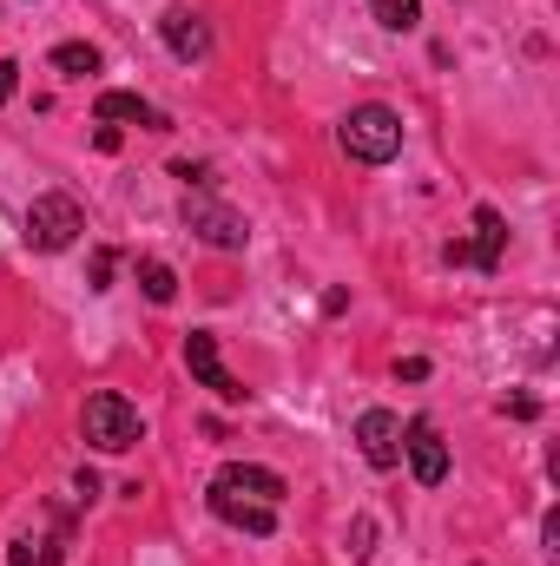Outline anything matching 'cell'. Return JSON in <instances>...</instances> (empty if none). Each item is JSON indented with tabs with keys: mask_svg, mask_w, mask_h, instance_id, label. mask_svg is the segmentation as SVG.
Masks as SVG:
<instances>
[{
	"mask_svg": "<svg viewBox=\"0 0 560 566\" xmlns=\"http://www.w3.org/2000/svg\"><path fill=\"white\" fill-rule=\"evenodd\" d=\"M113 283V251H93V290H106Z\"/></svg>",
	"mask_w": 560,
	"mask_h": 566,
	"instance_id": "2e32d148",
	"label": "cell"
},
{
	"mask_svg": "<svg viewBox=\"0 0 560 566\" xmlns=\"http://www.w3.org/2000/svg\"><path fill=\"white\" fill-rule=\"evenodd\" d=\"M139 290H145V303H172V296H178V271H172L165 258H145L139 264Z\"/></svg>",
	"mask_w": 560,
	"mask_h": 566,
	"instance_id": "5bb4252c",
	"label": "cell"
},
{
	"mask_svg": "<svg viewBox=\"0 0 560 566\" xmlns=\"http://www.w3.org/2000/svg\"><path fill=\"white\" fill-rule=\"evenodd\" d=\"M343 151L363 165H390L403 151V113L396 106H356L343 119Z\"/></svg>",
	"mask_w": 560,
	"mask_h": 566,
	"instance_id": "3957f363",
	"label": "cell"
},
{
	"mask_svg": "<svg viewBox=\"0 0 560 566\" xmlns=\"http://www.w3.org/2000/svg\"><path fill=\"white\" fill-rule=\"evenodd\" d=\"M80 434H86L100 454H126V448H139L145 441V422H139V409H133L120 389H93L86 409H80Z\"/></svg>",
	"mask_w": 560,
	"mask_h": 566,
	"instance_id": "6da1fadb",
	"label": "cell"
},
{
	"mask_svg": "<svg viewBox=\"0 0 560 566\" xmlns=\"http://www.w3.org/2000/svg\"><path fill=\"white\" fill-rule=\"evenodd\" d=\"M80 231H86V211H80V198L73 191H40L33 205H27V244L33 251H73L80 244Z\"/></svg>",
	"mask_w": 560,
	"mask_h": 566,
	"instance_id": "7a4b0ae2",
	"label": "cell"
},
{
	"mask_svg": "<svg viewBox=\"0 0 560 566\" xmlns=\"http://www.w3.org/2000/svg\"><path fill=\"white\" fill-rule=\"evenodd\" d=\"M100 126H145V133H165V113L145 106L139 93H100Z\"/></svg>",
	"mask_w": 560,
	"mask_h": 566,
	"instance_id": "7c38bea8",
	"label": "cell"
},
{
	"mask_svg": "<svg viewBox=\"0 0 560 566\" xmlns=\"http://www.w3.org/2000/svg\"><path fill=\"white\" fill-rule=\"evenodd\" d=\"M158 33H165V46H172V60H205L211 53V27H205V13L198 7H165V20H158Z\"/></svg>",
	"mask_w": 560,
	"mask_h": 566,
	"instance_id": "9c48e42d",
	"label": "cell"
},
{
	"mask_svg": "<svg viewBox=\"0 0 560 566\" xmlns=\"http://www.w3.org/2000/svg\"><path fill=\"white\" fill-rule=\"evenodd\" d=\"M53 73H66V80H93V73H100V46H86V40L53 46Z\"/></svg>",
	"mask_w": 560,
	"mask_h": 566,
	"instance_id": "4fadbf2b",
	"label": "cell"
},
{
	"mask_svg": "<svg viewBox=\"0 0 560 566\" xmlns=\"http://www.w3.org/2000/svg\"><path fill=\"white\" fill-rule=\"evenodd\" d=\"M501 244H508V218L495 205L475 211V238L468 244H448V264H475V271H495L501 264Z\"/></svg>",
	"mask_w": 560,
	"mask_h": 566,
	"instance_id": "52a82bcc",
	"label": "cell"
},
{
	"mask_svg": "<svg viewBox=\"0 0 560 566\" xmlns=\"http://www.w3.org/2000/svg\"><path fill=\"white\" fill-rule=\"evenodd\" d=\"M13 86H20V66H13V60H0V106L13 99Z\"/></svg>",
	"mask_w": 560,
	"mask_h": 566,
	"instance_id": "e0dca14e",
	"label": "cell"
},
{
	"mask_svg": "<svg viewBox=\"0 0 560 566\" xmlns=\"http://www.w3.org/2000/svg\"><path fill=\"white\" fill-rule=\"evenodd\" d=\"M178 218L211 244V251H245L251 244V224L238 218V211H225L211 191H185V205H178Z\"/></svg>",
	"mask_w": 560,
	"mask_h": 566,
	"instance_id": "277c9868",
	"label": "cell"
},
{
	"mask_svg": "<svg viewBox=\"0 0 560 566\" xmlns=\"http://www.w3.org/2000/svg\"><path fill=\"white\" fill-rule=\"evenodd\" d=\"M356 448H363L370 468H396L403 461V422L390 409H363L356 416Z\"/></svg>",
	"mask_w": 560,
	"mask_h": 566,
	"instance_id": "ba28073f",
	"label": "cell"
},
{
	"mask_svg": "<svg viewBox=\"0 0 560 566\" xmlns=\"http://www.w3.org/2000/svg\"><path fill=\"white\" fill-rule=\"evenodd\" d=\"M211 488H231V494H245V501H265V507H278V501H283V474H271V468H251V461H231V468H218V474H211Z\"/></svg>",
	"mask_w": 560,
	"mask_h": 566,
	"instance_id": "8fae6325",
	"label": "cell"
},
{
	"mask_svg": "<svg viewBox=\"0 0 560 566\" xmlns=\"http://www.w3.org/2000/svg\"><path fill=\"white\" fill-rule=\"evenodd\" d=\"M205 501H211V514L225 521V527H238V534H278V507H265V501H245V494H231V488H205Z\"/></svg>",
	"mask_w": 560,
	"mask_h": 566,
	"instance_id": "30bf717a",
	"label": "cell"
},
{
	"mask_svg": "<svg viewBox=\"0 0 560 566\" xmlns=\"http://www.w3.org/2000/svg\"><path fill=\"white\" fill-rule=\"evenodd\" d=\"M370 7H376V20H383L390 33H409V27L422 20V7H416V0H370Z\"/></svg>",
	"mask_w": 560,
	"mask_h": 566,
	"instance_id": "9a60e30c",
	"label": "cell"
},
{
	"mask_svg": "<svg viewBox=\"0 0 560 566\" xmlns=\"http://www.w3.org/2000/svg\"><path fill=\"white\" fill-rule=\"evenodd\" d=\"M403 461L416 468L422 488H442V481H448V441H442V428L416 416V422L403 428Z\"/></svg>",
	"mask_w": 560,
	"mask_h": 566,
	"instance_id": "8992f818",
	"label": "cell"
},
{
	"mask_svg": "<svg viewBox=\"0 0 560 566\" xmlns=\"http://www.w3.org/2000/svg\"><path fill=\"white\" fill-rule=\"evenodd\" d=\"M185 369H191L218 402H251V389L225 369V356H218V336H211V329H191V336H185Z\"/></svg>",
	"mask_w": 560,
	"mask_h": 566,
	"instance_id": "5b68a950",
	"label": "cell"
}]
</instances>
